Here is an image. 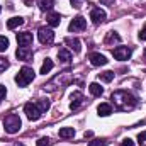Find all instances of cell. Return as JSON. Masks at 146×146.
I'll return each instance as SVG.
<instances>
[{"label":"cell","mask_w":146,"mask_h":146,"mask_svg":"<svg viewBox=\"0 0 146 146\" xmlns=\"http://www.w3.org/2000/svg\"><path fill=\"white\" fill-rule=\"evenodd\" d=\"M110 100L114 102V107L115 109L122 110V112L133 110L136 107V104H138L136 97L131 92H127V90H117V92H114L112 97H110Z\"/></svg>","instance_id":"cell-1"},{"label":"cell","mask_w":146,"mask_h":146,"mask_svg":"<svg viewBox=\"0 0 146 146\" xmlns=\"http://www.w3.org/2000/svg\"><path fill=\"white\" fill-rule=\"evenodd\" d=\"M21 126H22V121H21V117H19L17 114H9V115L3 119V129H5V133H9V134L19 133Z\"/></svg>","instance_id":"cell-2"},{"label":"cell","mask_w":146,"mask_h":146,"mask_svg":"<svg viewBox=\"0 0 146 146\" xmlns=\"http://www.w3.org/2000/svg\"><path fill=\"white\" fill-rule=\"evenodd\" d=\"M34 76H36V73L33 68H29V66H24L21 72L15 75V83L19 85V87H27L33 80H34Z\"/></svg>","instance_id":"cell-3"},{"label":"cell","mask_w":146,"mask_h":146,"mask_svg":"<svg viewBox=\"0 0 146 146\" xmlns=\"http://www.w3.org/2000/svg\"><path fill=\"white\" fill-rule=\"evenodd\" d=\"M24 112H26V115H27L29 121H39L41 115H42V112L37 107V104H33V102H27L24 106Z\"/></svg>","instance_id":"cell-4"},{"label":"cell","mask_w":146,"mask_h":146,"mask_svg":"<svg viewBox=\"0 0 146 146\" xmlns=\"http://www.w3.org/2000/svg\"><path fill=\"white\" fill-rule=\"evenodd\" d=\"M112 54H114L115 60H119V61H126V60L131 58V48H127V46H117V48L112 51Z\"/></svg>","instance_id":"cell-5"},{"label":"cell","mask_w":146,"mask_h":146,"mask_svg":"<svg viewBox=\"0 0 146 146\" xmlns=\"http://www.w3.org/2000/svg\"><path fill=\"white\" fill-rule=\"evenodd\" d=\"M37 36H39V41H41L42 44H51V42L54 41V33H53V29H49V27H41L39 33H37Z\"/></svg>","instance_id":"cell-6"},{"label":"cell","mask_w":146,"mask_h":146,"mask_svg":"<svg viewBox=\"0 0 146 146\" xmlns=\"http://www.w3.org/2000/svg\"><path fill=\"white\" fill-rule=\"evenodd\" d=\"M85 27H87V21H85L82 15H78V17H75L72 22H70V27H68V29H70L72 33H76V31H83Z\"/></svg>","instance_id":"cell-7"},{"label":"cell","mask_w":146,"mask_h":146,"mask_svg":"<svg viewBox=\"0 0 146 146\" xmlns=\"http://www.w3.org/2000/svg\"><path fill=\"white\" fill-rule=\"evenodd\" d=\"M17 42H19V48H29L33 44V34L31 33H19Z\"/></svg>","instance_id":"cell-8"},{"label":"cell","mask_w":146,"mask_h":146,"mask_svg":"<svg viewBox=\"0 0 146 146\" xmlns=\"http://www.w3.org/2000/svg\"><path fill=\"white\" fill-rule=\"evenodd\" d=\"M106 17H107V15H106V12H104L102 9H94V10L90 12V19H92V22L97 24V26L102 24V22L106 21Z\"/></svg>","instance_id":"cell-9"},{"label":"cell","mask_w":146,"mask_h":146,"mask_svg":"<svg viewBox=\"0 0 146 146\" xmlns=\"http://www.w3.org/2000/svg\"><path fill=\"white\" fill-rule=\"evenodd\" d=\"M88 60H90V63L94 65V66H104V65H107V58L104 56V54H100V53H92L90 56H88Z\"/></svg>","instance_id":"cell-10"},{"label":"cell","mask_w":146,"mask_h":146,"mask_svg":"<svg viewBox=\"0 0 146 146\" xmlns=\"http://www.w3.org/2000/svg\"><path fill=\"white\" fill-rule=\"evenodd\" d=\"M70 99H72V102H70V107H72L73 110L78 109V107L83 104V94H82V92H73Z\"/></svg>","instance_id":"cell-11"},{"label":"cell","mask_w":146,"mask_h":146,"mask_svg":"<svg viewBox=\"0 0 146 146\" xmlns=\"http://www.w3.org/2000/svg\"><path fill=\"white\" fill-rule=\"evenodd\" d=\"M15 56L22 61H29V60H33V51L29 48H19L15 51Z\"/></svg>","instance_id":"cell-12"},{"label":"cell","mask_w":146,"mask_h":146,"mask_svg":"<svg viewBox=\"0 0 146 146\" xmlns=\"http://www.w3.org/2000/svg\"><path fill=\"white\" fill-rule=\"evenodd\" d=\"M65 42L70 46V49H73L75 53H80V49H82V42H80V39H76V37H66Z\"/></svg>","instance_id":"cell-13"},{"label":"cell","mask_w":146,"mask_h":146,"mask_svg":"<svg viewBox=\"0 0 146 146\" xmlns=\"http://www.w3.org/2000/svg\"><path fill=\"white\" fill-rule=\"evenodd\" d=\"M60 22H61V15H60L58 12H51V14L48 15V24H49L51 27H58Z\"/></svg>","instance_id":"cell-14"},{"label":"cell","mask_w":146,"mask_h":146,"mask_svg":"<svg viewBox=\"0 0 146 146\" xmlns=\"http://www.w3.org/2000/svg\"><path fill=\"white\" fill-rule=\"evenodd\" d=\"M97 112H99V115L107 117V115L112 114V106H110V104H100V106L97 107Z\"/></svg>","instance_id":"cell-15"},{"label":"cell","mask_w":146,"mask_h":146,"mask_svg":"<svg viewBox=\"0 0 146 146\" xmlns=\"http://www.w3.org/2000/svg\"><path fill=\"white\" fill-rule=\"evenodd\" d=\"M22 24H24V19L22 17H12V19L7 21V27L9 29H15V27L22 26Z\"/></svg>","instance_id":"cell-16"},{"label":"cell","mask_w":146,"mask_h":146,"mask_svg":"<svg viewBox=\"0 0 146 146\" xmlns=\"http://www.w3.org/2000/svg\"><path fill=\"white\" fill-rule=\"evenodd\" d=\"M58 58H60L61 63H70V60H72V53H70L68 49H60V51H58Z\"/></svg>","instance_id":"cell-17"},{"label":"cell","mask_w":146,"mask_h":146,"mask_svg":"<svg viewBox=\"0 0 146 146\" xmlns=\"http://www.w3.org/2000/svg\"><path fill=\"white\" fill-rule=\"evenodd\" d=\"M119 41H121V36H119L117 33L110 31L109 34H107V37H106V41H104V42H106V46H110L112 42H119Z\"/></svg>","instance_id":"cell-18"},{"label":"cell","mask_w":146,"mask_h":146,"mask_svg":"<svg viewBox=\"0 0 146 146\" xmlns=\"http://www.w3.org/2000/svg\"><path fill=\"white\" fill-rule=\"evenodd\" d=\"M88 88H90V94H92V95H95V97H100V95L104 94V88H102L99 83H95V82H94V83H90V87H88Z\"/></svg>","instance_id":"cell-19"},{"label":"cell","mask_w":146,"mask_h":146,"mask_svg":"<svg viewBox=\"0 0 146 146\" xmlns=\"http://www.w3.org/2000/svg\"><path fill=\"white\" fill-rule=\"evenodd\" d=\"M53 66H54V63H53V60H49V58H46L44 60V63H42V66H41V73L42 75H46V73H49L53 70Z\"/></svg>","instance_id":"cell-20"},{"label":"cell","mask_w":146,"mask_h":146,"mask_svg":"<svg viewBox=\"0 0 146 146\" xmlns=\"http://www.w3.org/2000/svg\"><path fill=\"white\" fill-rule=\"evenodd\" d=\"M37 5L41 10H51L54 5V0H37Z\"/></svg>","instance_id":"cell-21"},{"label":"cell","mask_w":146,"mask_h":146,"mask_svg":"<svg viewBox=\"0 0 146 146\" xmlns=\"http://www.w3.org/2000/svg\"><path fill=\"white\" fill-rule=\"evenodd\" d=\"M75 136V129L73 127H61L60 129V138H73Z\"/></svg>","instance_id":"cell-22"},{"label":"cell","mask_w":146,"mask_h":146,"mask_svg":"<svg viewBox=\"0 0 146 146\" xmlns=\"http://www.w3.org/2000/svg\"><path fill=\"white\" fill-rule=\"evenodd\" d=\"M37 107L41 109V112H48L49 107H51V104H49V100H48V99H41V100L37 102Z\"/></svg>","instance_id":"cell-23"},{"label":"cell","mask_w":146,"mask_h":146,"mask_svg":"<svg viewBox=\"0 0 146 146\" xmlns=\"http://www.w3.org/2000/svg\"><path fill=\"white\" fill-rule=\"evenodd\" d=\"M99 78H100L102 82H112V80H114V72H102V73H99Z\"/></svg>","instance_id":"cell-24"},{"label":"cell","mask_w":146,"mask_h":146,"mask_svg":"<svg viewBox=\"0 0 146 146\" xmlns=\"http://www.w3.org/2000/svg\"><path fill=\"white\" fill-rule=\"evenodd\" d=\"M9 48V39L5 36H0V51H7Z\"/></svg>","instance_id":"cell-25"},{"label":"cell","mask_w":146,"mask_h":146,"mask_svg":"<svg viewBox=\"0 0 146 146\" xmlns=\"http://www.w3.org/2000/svg\"><path fill=\"white\" fill-rule=\"evenodd\" d=\"M49 145H51V139L49 138H39L37 143H36V146H49Z\"/></svg>","instance_id":"cell-26"},{"label":"cell","mask_w":146,"mask_h":146,"mask_svg":"<svg viewBox=\"0 0 146 146\" xmlns=\"http://www.w3.org/2000/svg\"><path fill=\"white\" fill-rule=\"evenodd\" d=\"M106 145H107V141L106 139H99V138L88 143V146H106Z\"/></svg>","instance_id":"cell-27"},{"label":"cell","mask_w":146,"mask_h":146,"mask_svg":"<svg viewBox=\"0 0 146 146\" xmlns=\"http://www.w3.org/2000/svg\"><path fill=\"white\" fill-rule=\"evenodd\" d=\"M9 68V61H7V58H0V73L3 72V70H7Z\"/></svg>","instance_id":"cell-28"},{"label":"cell","mask_w":146,"mask_h":146,"mask_svg":"<svg viewBox=\"0 0 146 146\" xmlns=\"http://www.w3.org/2000/svg\"><path fill=\"white\" fill-rule=\"evenodd\" d=\"M5 95H7V88H5V85H0V102L5 99Z\"/></svg>","instance_id":"cell-29"},{"label":"cell","mask_w":146,"mask_h":146,"mask_svg":"<svg viewBox=\"0 0 146 146\" xmlns=\"http://www.w3.org/2000/svg\"><path fill=\"white\" fill-rule=\"evenodd\" d=\"M121 146H134V143H133V139L126 138V139H122V141H121Z\"/></svg>","instance_id":"cell-30"},{"label":"cell","mask_w":146,"mask_h":146,"mask_svg":"<svg viewBox=\"0 0 146 146\" xmlns=\"http://www.w3.org/2000/svg\"><path fill=\"white\" fill-rule=\"evenodd\" d=\"M138 139H139V143H146V131L138 134Z\"/></svg>","instance_id":"cell-31"},{"label":"cell","mask_w":146,"mask_h":146,"mask_svg":"<svg viewBox=\"0 0 146 146\" xmlns=\"http://www.w3.org/2000/svg\"><path fill=\"white\" fill-rule=\"evenodd\" d=\"M70 2H72V7H75V9L82 7V0H70Z\"/></svg>","instance_id":"cell-32"},{"label":"cell","mask_w":146,"mask_h":146,"mask_svg":"<svg viewBox=\"0 0 146 146\" xmlns=\"http://www.w3.org/2000/svg\"><path fill=\"white\" fill-rule=\"evenodd\" d=\"M114 2H115V0H100L102 5H114Z\"/></svg>","instance_id":"cell-33"},{"label":"cell","mask_w":146,"mask_h":146,"mask_svg":"<svg viewBox=\"0 0 146 146\" xmlns=\"http://www.w3.org/2000/svg\"><path fill=\"white\" fill-rule=\"evenodd\" d=\"M139 39H141V41H146V27L139 33Z\"/></svg>","instance_id":"cell-34"},{"label":"cell","mask_w":146,"mask_h":146,"mask_svg":"<svg viewBox=\"0 0 146 146\" xmlns=\"http://www.w3.org/2000/svg\"><path fill=\"white\" fill-rule=\"evenodd\" d=\"M92 136H94L92 131H85V138H92Z\"/></svg>","instance_id":"cell-35"},{"label":"cell","mask_w":146,"mask_h":146,"mask_svg":"<svg viewBox=\"0 0 146 146\" xmlns=\"http://www.w3.org/2000/svg\"><path fill=\"white\" fill-rule=\"evenodd\" d=\"M24 2H26V3H31V0H24Z\"/></svg>","instance_id":"cell-36"},{"label":"cell","mask_w":146,"mask_h":146,"mask_svg":"<svg viewBox=\"0 0 146 146\" xmlns=\"http://www.w3.org/2000/svg\"><path fill=\"white\" fill-rule=\"evenodd\" d=\"M15 146H24V145H19V143H17V145H15Z\"/></svg>","instance_id":"cell-37"},{"label":"cell","mask_w":146,"mask_h":146,"mask_svg":"<svg viewBox=\"0 0 146 146\" xmlns=\"http://www.w3.org/2000/svg\"><path fill=\"white\" fill-rule=\"evenodd\" d=\"M145 61H146V56H145Z\"/></svg>","instance_id":"cell-38"},{"label":"cell","mask_w":146,"mask_h":146,"mask_svg":"<svg viewBox=\"0 0 146 146\" xmlns=\"http://www.w3.org/2000/svg\"><path fill=\"white\" fill-rule=\"evenodd\" d=\"M145 27H146V26H145Z\"/></svg>","instance_id":"cell-39"}]
</instances>
